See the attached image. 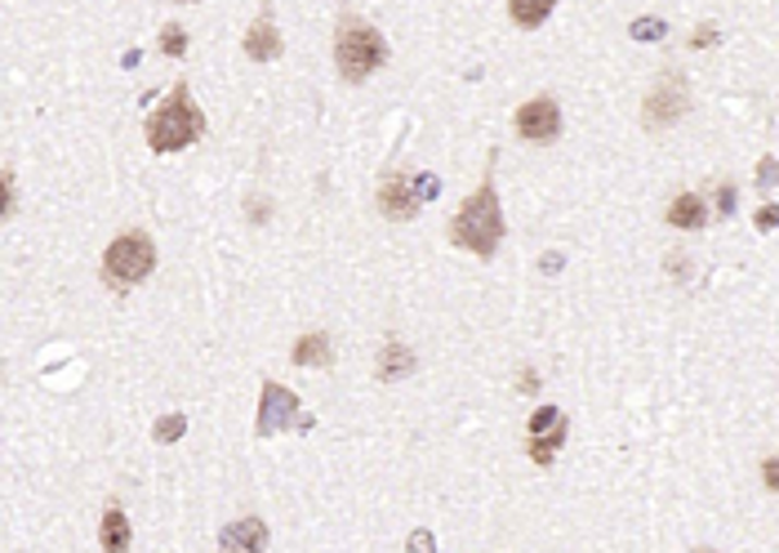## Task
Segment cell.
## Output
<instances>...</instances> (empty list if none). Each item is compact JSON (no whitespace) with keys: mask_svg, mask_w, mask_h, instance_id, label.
<instances>
[{"mask_svg":"<svg viewBox=\"0 0 779 553\" xmlns=\"http://www.w3.org/2000/svg\"><path fill=\"white\" fill-rule=\"evenodd\" d=\"M14 201H18V193H14V174L5 170V219L14 214Z\"/></svg>","mask_w":779,"mask_h":553,"instance_id":"27","label":"cell"},{"mask_svg":"<svg viewBox=\"0 0 779 553\" xmlns=\"http://www.w3.org/2000/svg\"><path fill=\"white\" fill-rule=\"evenodd\" d=\"M557 420H561V415H557V406H544V410H534V420H530V438H534V433H544V429H553Z\"/></svg>","mask_w":779,"mask_h":553,"instance_id":"21","label":"cell"},{"mask_svg":"<svg viewBox=\"0 0 779 553\" xmlns=\"http://www.w3.org/2000/svg\"><path fill=\"white\" fill-rule=\"evenodd\" d=\"M161 54H170V59H183V54H187V32H183L178 23H165V27H161Z\"/></svg>","mask_w":779,"mask_h":553,"instance_id":"17","label":"cell"},{"mask_svg":"<svg viewBox=\"0 0 779 553\" xmlns=\"http://www.w3.org/2000/svg\"><path fill=\"white\" fill-rule=\"evenodd\" d=\"M450 242L472 250L477 259H495V250L504 242V210H499V193H495V152H491V170L477 183V193L450 219Z\"/></svg>","mask_w":779,"mask_h":553,"instance_id":"1","label":"cell"},{"mask_svg":"<svg viewBox=\"0 0 779 553\" xmlns=\"http://www.w3.org/2000/svg\"><path fill=\"white\" fill-rule=\"evenodd\" d=\"M687 112H691V81L681 76V72H664V76L651 85L646 103H642V121H646V130L659 134V130L677 125Z\"/></svg>","mask_w":779,"mask_h":553,"instance_id":"5","label":"cell"},{"mask_svg":"<svg viewBox=\"0 0 779 553\" xmlns=\"http://www.w3.org/2000/svg\"><path fill=\"white\" fill-rule=\"evenodd\" d=\"M770 183H779V161H775V157H766V161L757 165V188H770Z\"/></svg>","mask_w":779,"mask_h":553,"instance_id":"22","label":"cell"},{"mask_svg":"<svg viewBox=\"0 0 779 553\" xmlns=\"http://www.w3.org/2000/svg\"><path fill=\"white\" fill-rule=\"evenodd\" d=\"M762 482H766L770 495H779V455H766V459H762Z\"/></svg>","mask_w":779,"mask_h":553,"instance_id":"20","label":"cell"},{"mask_svg":"<svg viewBox=\"0 0 779 553\" xmlns=\"http://www.w3.org/2000/svg\"><path fill=\"white\" fill-rule=\"evenodd\" d=\"M691 45H695V50H704V45H717V27H695V32H691Z\"/></svg>","mask_w":779,"mask_h":553,"instance_id":"23","label":"cell"},{"mask_svg":"<svg viewBox=\"0 0 779 553\" xmlns=\"http://www.w3.org/2000/svg\"><path fill=\"white\" fill-rule=\"evenodd\" d=\"M334 361V344H330V335H304L299 344H295V366H330Z\"/></svg>","mask_w":779,"mask_h":553,"instance_id":"16","label":"cell"},{"mask_svg":"<svg viewBox=\"0 0 779 553\" xmlns=\"http://www.w3.org/2000/svg\"><path fill=\"white\" fill-rule=\"evenodd\" d=\"M566 433H570V429H566V420H557V425H553V429H544V433H534V438H530V446H525L534 465H544V469H548L553 459H557V451L566 446Z\"/></svg>","mask_w":779,"mask_h":553,"instance_id":"14","label":"cell"},{"mask_svg":"<svg viewBox=\"0 0 779 553\" xmlns=\"http://www.w3.org/2000/svg\"><path fill=\"white\" fill-rule=\"evenodd\" d=\"M410 553H432V536H428V531H415V536H410Z\"/></svg>","mask_w":779,"mask_h":553,"instance_id":"26","label":"cell"},{"mask_svg":"<svg viewBox=\"0 0 779 553\" xmlns=\"http://www.w3.org/2000/svg\"><path fill=\"white\" fill-rule=\"evenodd\" d=\"M374 371H379V380H383V384H387V380H406V376H415V353H410V344L387 340V344L379 348Z\"/></svg>","mask_w":779,"mask_h":553,"instance_id":"11","label":"cell"},{"mask_svg":"<svg viewBox=\"0 0 779 553\" xmlns=\"http://www.w3.org/2000/svg\"><path fill=\"white\" fill-rule=\"evenodd\" d=\"M308 425H312V420H304V415H299L295 389H285V384H276V380H263L255 433H259V438H276V433H285V429H308Z\"/></svg>","mask_w":779,"mask_h":553,"instance_id":"6","label":"cell"},{"mask_svg":"<svg viewBox=\"0 0 779 553\" xmlns=\"http://www.w3.org/2000/svg\"><path fill=\"white\" fill-rule=\"evenodd\" d=\"M517 134L525 144H553L561 134V108L557 99H530L517 108Z\"/></svg>","mask_w":779,"mask_h":553,"instance_id":"7","label":"cell"},{"mask_svg":"<svg viewBox=\"0 0 779 553\" xmlns=\"http://www.w3.org/2000/svg\"><path fill=\"white\" fill-rule=\"evenodd\" d=\"M334 63H338V76L361 85L370 81L383 63H387V40L379 27H370L366 19L357 14H344L334 27Z\"/></svg>","mask_w":779,"mask_h":553,"instance_id":"2","label":"cell"},{"mask_svg":"<svg viewBox=\"0 0 779 553\" xmlns=\"http://www.w3.org/2000/svg\"><path fill=\"white\" fill-rule=\"evenodd\" d=\"M246 54H250L255 63H272V59H281V32H276V23H272L268 0H263V14L255 19V27L246 32Z\"/></svg>","mask_w":779,"mask_h":553,"instance_id":"9","label":"cell"},{"mask_svg":"<svg viewBox=\"0 0 779 553\" xmlns=\"http://www.w3.org/2000/svg\"><path fill=\"white\" fill-rule=\"evenodd\" d=\"M557 10V0H508V19L517 23V27H540V23H548V14Z\"/></svg>","mask_w":779,"mask_h":553,"instance_id":"15","label":"cell"},{"mask_svg":"<svg viewBox=\"0 0 779 553\" xmlns=\"http://www.w3.org/2000/svg\"><path fill=\"white\" fill-rule=\"evenodd\" d=\"M148 148L152 152H183V148H191L197 138L206 134V112L191 103V89L187 85H174V95L148 116Z\"/></svg>","mask_w":779,"mask_h":553,"instance_id":"3","label":"cell"},{"mask_svg":"<svg viewBox=\"0 0 779 553\" xmlns=\"http://www.w3.org/2000/svg\"><path fill=\"white\" fill-rule=\"evenodd\" d=\"M668 223H672V228H687V233L704 228V223H708V206H704V197H695V193L672 197V206H668Z\"/></svg>","mask_w":779,"mask_h":553,"instance_id":"12","label":"cell"},{"mask_svg":"<svg viewBox=\"0 0 779 553\" xmlns=\"http://www.w3.org/2000/svg\"><path fill=\"white\" fill-rule=\"evenodd\" d=\"M183 433H187V420H183V415H161V420H157V442H161V446L178 442Z\"/></svg>","mask_w":779,"mask_h":553,"instance_id":"18","label":"cell"},{"mask_svg":"<svg viewBox=\"0 0 779 553\" xmlns=\"http://www.w3.org/2000/svg\"><path fill=\"white\" fill-rule=\"evenodd\" d=\"M219 544H223L227 553H263V549H268V527H263L259 518H240V523H232V527L219 536Z\"/></svg>","mask_w":779,"mask_h":553,"instance_id":"10","label":"cell"},{"mask_svg":"<svg viewBox=\"0 0 779 553\" xmlns=\"http://www.w3.org/2000/svg\"><path fill=\"white\" fill-rule=\"evenodd\" d=\"M99 540H103V553H125L129 549V540H134V531H129V518L116 509L103 514V523H99Z\"/></svg>","mask_w":779,"mask_h":553,"instance_id":"13","label":"cell"},{"mask_svg":"<svg viewBox=\"0 0 779 553\" xmlns=\"http://www.w3.org/2000/svg\"><path fill=\"white\" fill-rule=\"evenodd\" d=\"M157 268V246L148 233H121L108 250H103V282L112 291H134L152 276Z\"/></svg>","mask_w":779,"mask_h":553,"instance_id":"4","label":"cell"},{"mask_svg":"<svg viewBox=\"0 0 779 553\" xmlns=\"http://www.w3.org/2000/svg\"><path fill=\"white\" fill-rule=\"evenodd\" d=\"M419 206H423V193L410 183V174H387V179L379 183V214H383V219L406 223V219L419 214Z\"/></svg>","mask_w":779,"mask_h":553,"instance_id":"8","label":"cell"},{"mask_svg":"<svg viewBox=\"0 0 779 553\" xmlns=\"http://www.w3.org/2000/svg\"><path fill=\"white\" fill-rule=\"evenodd\" d=\"M775 223H779V206H762L757 210V228L766 233V228H775Z\"/></svg>","mask_w":779,"mask_h":553,"instance_id":"25","label":"cell"},{"mask_svg":"<svg viewBox=\"0 0 779 553\" xmlns=\"http://www.w3.org/2000/svg\"><path fill=\"white\" fill-rule=\"evenodd\" d=\"M717 210H721V214L735 210V188H730V183H721V193H717Z\"/></svg>","mask_w":779,"mask_h":553,"instance_id":"24","label":"cell"},{"mask_svg":"<svg viewBox=\"0 0 779 553\" xmlns=\"http://www.w3.org/2000/svg\"><path fill=\"white\" fill-rule=\"evenodd\" d=\"M628 32H632V36H638V40H659V36H664L668 27H664L659 19H642V23H632Z\"/></svg>","mask_w":779,"mask_h":553,"instance_id":"19","label":"cell"}]
</instances>
